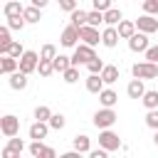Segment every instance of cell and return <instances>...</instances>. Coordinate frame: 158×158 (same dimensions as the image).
I'll use <instances>...</instances> for the list:
<instances>
[{
  "label": "cell",
  "instance_id": "obj_26",
  "mask_svg": "<svg viewBox=\"0 0 158 158\" xmlns=\"http://www.w3.org/2000/svg\"><path fill=\"white\" fill-rule=\"evenodd\" d=\"M141 104L146 106V111L148 109H158V91L156 89H146V94L141 96Z\"/></svg>",
  "mask_w": 158,
  "mask_h": 158
},
{
  "label": "cell",
  "instance_id": "obj_37",
  "mask_svg": "<svg viewBox=\"0 0 158 158\" xmlns=\"http://www.w3.org/2000/svg\"><path fill=\"white\" fill-rule=\"evenodd\" d=\"M86 69H89V74H101V69H104V59H101V57H94V59L86 64Z\"/></svg>",
  "mask_w": 158,
  "mask_h": 158
},
{
  "label": "cell",
  "instance_id": "obj_44",
  "mask_svg": "<svg viewBox=\"0 0 158 158\" xmlns=\"http://www.w3.org/2000/svg\"><path fill=\"white\" fill-rule=\"evenodd\" d=\"M32 5H37V7H47L49 5V0H30Z\"/></svg>",
  "mask_w": 158,
  "mask_h": 158
},
{
  "label": "cell",
  "instance_id": "obj_23",
  "mask_svg": "<svg viewBox=\"0 0 158 158\" xmlns=\"http://www.w3.org/2000/svg\"><path fill=\"white\" fill-rule=\"evenodd\" d=\"M116 30H118V35H121V40H128L138 27H136V22L133 20H121L118 25H116Z\"/></svg>",
  "mask_w": 158,
  "mask_h": 158
},
{
  "label": "cell",
  "instance_id": "obj_2",
  "mask_svg": "<svg viewBox=\"0 0 158 158\" xmlns=\"http://www.w3.org/2000/svg\"><path fill=\"white\" fill-rule=\"evenodd\" d=\"M131 74L138 77V79H156V77H158V64H156V62H148V59L136 62V64L131 67Z\"/></svg>",
  "mask_w": 158,
  "mask_h": 158
},
{
  "label": "cell",
  "instance_id": "obj_8",
  "mask_svg": "<svg viewBox=\"0 0 158 158\" xmlns=\"http://www.w3.org/2000/svg\"><path fill=\"white\" fill-rule=\"evenodd\" d=\"M79 40H81V35H79V27L69 22V25L62 30V37H59L62 47H77V42H79Z\"/></svg>",
  "mask_w": 158,
  "mask_h": 158
},
{
  "label": "cell",
  "instance_id": "obj_42",
  "mask_svg": "<svg viewBox=\"0 0 158 158\" xmlns=\"http://www.w3.org/2000/svg\"><path fill=\"white\" fill-rule=\"evenodd\" d=\"M57 5H59V10H64V12L77 10V0H57Z\"/></svg>",
  "mask_w": 158,
  "mask_h": 158
},
{
  "label": "cell",
  "instance_id": "obj_40",
  "mask_svg": "<svg viewBox=\"0 0 158 158\" xmlns=\"http://www.w3.org/2000/svg\"><path fill=\"white\" fill-rule=\"evenodd\" d=\"M143 59H148V62H156V64H158V44L148 47V49L143 52Z\"/></svg>",
  "mask_w": 158,
  "mask_h": 158
},
{
  "label": "cell",
  "instance_id": "obj_27",
  "mask_svg": "<svg viewBox=\"0 0 158 158\" xmlns=\"http://www.w3.org/2000/svg\"><path fill=\"white\" fill-rule=\"evenodd\" d=\"M69 20H72V25L81 27V25H86L89 12H86V10H81V7H77V10H72V12H69Z\"/></svg>",
  "mask_w": 158,
  "mask_h": 158
},
{
  "label": "cell",
  "instance_id": "obj_15",
  "mask_svg": "<svg viewBox=\"0 0 158 158\" xmlns=\"http://www.w3.org/2000/svg\"><path fill=\"white\" fill-rule=\"evenodd\" d=\"M118 40H121L118 30H116L114 25H106V27H104V32H101V44H104V47H109V49H114V47L118 44Z\"/></svg>",
  "mask_w": 158,
  "mask_h": 158
},
{
  "label": "cell",
  "instance_id": "obj_4",
  "mask_svg": "<svg viewBox=\"0 0 158 158\" xmlns=\"http://www.w3.org/2000/svg\"><path fill=\"white\" fill-rule=\"evenodd\" d=\"M99 146H101V148H106L109 153H114V151L123 148V146H121L118 133H114L111 128H101V131H99Z\"/></svg>",
  "mask_w": 158,
  "mask_h": 158
},
{
  "label": "cell",
  "instance_id": "obj_18",
  "mask_svg": "<svg viewBox=\"0 0 158 158\" xmlns=\"http://www.w3.org/2000/svg\"><path fill=\"white\" fill-rule=\"evenodd\" d=\"M99 101H101V106H116V101H118V94L111 89V86H104L101 91H99Z\"/></svg>",
  "mask_w": 158,
  "mask_h": 158
},
{
  "label": "cell",
  "instance_id": "obj_25",
  "mask_svg": "<svg viewBox=\"0 0 158 158\" xmlns=\"http://www.w3.org/2000/svg\"><path fill=\"white\" fill-rule=\"evenodd\" d=\"M121 20H123V12H121L118 7H109V10L104 12V25H114V27H116Z\"/></svg>",
  "mask_w": 158,
  "mask_h": 158
},
{
  "label": "cell",
  "instance_id": "obj_21",
  "mask_svg": "<svg viewBox=\"0 0 158 158\" xmlns=\"http://www.w3.org/2000/svg\"><path fill=\"white\" fill-rule=\"evenodd\" d=\"M22 15H25L27 25H37V22L42 20V7H37V5H32V2H30V5L25 7V12H22Z\"/></svg>",
  "mask_w": 158,
  "mask_h": 158
},
{
  "label": "cell",
  "instance_id": "obj_33",
  "mask_svg": "<svg viewBox=\"0 0 158 158\" xmlns=\"http://www.w3.org/2000/svg\"><path fill=\"white\" fill-rule=\"evenodd\" d=\"M49 126H52V131H62V128L67 126V116H64V114H52Z\"/></svg>",
  "mask_w": 158,
  "mask_h": 158
},
{
  "label": "cell",
  "instance_id": "obj_7",
  "mask_svg": "<svg viewBox=\"0 0 158 158\" xmlns=\"http://www.w3.org/2000/svg\"><path fill=\"white\" fill-rule=\"evenodd\" d=\"M148 47H151V42H148V35H146V32L136 30V32L128 37V49H131V52H138V54H143Z\"/></svg>",
  "mask_w": 158,
  "mask_h": 158
},
{
  "label": "cell",
  "instance_id": "obj_43",
  "mask_svg": "<svg viewBox=\"0 0 158 158\" xmlns=\"http://www.w3.org/2000/svg\"><path fill=\"white\" fill-rule=\"evenodd\" d=\"M91 2H94V7H96V10H101V12H106L109 7H114V5H111V0H91Z\"/></svg>",
  "mask_w": 158,
  "mask_h": 158
},
{
  "label": "cell",
  "instance_id": "obj_22",
  "mask_svg": "<svg viewBox=\"0 0 158 158\" xmlns=\"http://www.w3.org/2000/svg\"><path fill=\"white\" fill-rule=\"evenodd\" d=\"M104 86H106V81L101 79V74H89V77H86V91H91V94H99Z\"/></svg>",
  "mask_w": 158,
  "mask_h": 158
},
{
  "label": "cell",
  "instance_id": "obj_31",
  "mask_svg": "<svg viewBox=\"0 0 158 158\" xmlns=\"http://www.w3.org/2000/svg\"><path fill=\"white\" fill-rule=\"evenodd\" d=\"M62 79H64L67 84H77V81H79V67L72 64L69 69H64V72H62Z\"/></svg>",
  "mask_w": 158,
  "mask_h": 158
},
{
  "label": "cell",
  "instance_id": "obj_34",
  "mask_svg": "<svg viewBox=\"0 0 158 158\" xmlns=\"http://www.w3.org/2000/svg\"><path fill=\"white\" fill-rule=\"evenodd\" d=\"M35 118H37V121H49V118H52V109L44 106V104H40V106L35 109Z\"/></svg>",
  "mask_w": 158,
  "mask_h": 158
},
{
  "label": "cell",
  "instance_id": "obj_45",
  "mask_svg": "<svg viewBox=\"0 0 158 158\" xmlns=\"http://www.w3.org/2000/svg\"><path fill=\"white\" fill-rule=\"evenodd\" d=\"M153 143L158 146V128H156V133H153Z\"/></svg>",
  "mask_w": 158,
  "mask_h": 158
},
{
  "label": "cell",
  "instance_id": "obj_12",
  "mask_svg": "<svg viewBox=\"0 0 158 158\" xmlns=\"http://www.w3.org/2000/svg\"><path fill=\"white\" fill-rule=\"evenodd\" d=\"M27 151H30V156H32V158H54V156H57V153H54V148L44 146L42 141H32V143L27 146Z\"/></svg>",
  "mask_w": 158,
  "mask_h": 158
},
{
  "label": "cell",
  "instance_id": "obj_14",
  "mask_svg": "<svg viewBox=\"0 0 158 158\" xmlns=\"http://www.w3.org/2000/svg\"><path fill=\"white\" fill-rule=\"evenodd\" d=\"M27 77H30V74H25L22 69H17V72L7 74V84H10V89H15V91L27 89V84H30V79H27Z\"/></svg>",
  "mask_w": 158,
  "mask_h": 158
},
{
  "label": "cell",
  "instance_id": "obj_1",
  "mask_svg": "<svg viewBox=\"0 0 158 158\" xmlns=\"http://www.w3.org/2000/svg\"><path fill=\"white\" fill-rule=\"evenodd\" d=\"M116 111L111 109V106H104V109H99V111H94V116H91V123L101 131V128H111L114 123H116Z\"/></svg>",
  "mask_w": 158,
  "mask_h": 158
},
{
  "label": "cell",
  "instance_id": "obj_17",
  "mask_svg": "<svg viewBox=\"0 0 158 158\" xmlns=\"http://www.w3.org/2000/svg\"><path fill=\"white\" fill-rule=\"evenodd\" d=\"M146 79H138V77H133L131 81H128V86H126V94L131 96V99H141L143 94H146V84H143Z\"/></svg>",
  "mask_w": 158,
  "mask_h": 158
},
{
  "label": "cell",
  "instance_id": "obj_20",
  "mask_svg": "<svg viewBox=\"0 0 158 158\" xmlns=\"http://www.w3.org/2000/svg\"><path fill=\"white\" fill-rule=\"evenodd\" d=\"M22 12H25V5L20 0H7L2 5V15L5 17H15V15H22Z\"/></svg>",
  "mask_w": 158,
  "mask_h": 158
},
{
  "label": "cell",
  "instance_id": "obj_38",
  "mask_svg": "<svg viewBox=\"0 0 158 158\" xmlns=\"http://www.w3.org/2000/svg\"><path fill=\"white\" fill-rule=\"evenodd\" d=\"M146 126L148 128H158V109H148V114H146Z\"/></svg>",
  "mask_w": 158,
  "mask_h": 158
},
{
  "label": "cell",
  "instance_id": "obj_3",
  "mask_svg": "<svg viewBox=\"0 0 158 158\" xmlns=\"http://www.w3.org/2000/svg\"><path fill=\"white\" fill-rule=\"evenodd\" d=\"M94 57H96L94 47H91V44H86V42H81V44H77V47H74V54H72V64L81 67V64H89Z\"/></svg>",
  "mask_w": 158,
  "mask_h": 158
},
{
  "label": "cell",
  "instance_id": "obj_11",
  "mask_svg": "<svg viewBox=\"0 0 158 158\" xmlns=\"http://www.w3.org/2000/svg\"><path fill=\"white\" fill-rule=\"evenodd\" d=\"M79 35H81V42H86V44H91V47H96V44L101 42L99 27H94V25H89V22L79 27Z\"/></svg>",
  "mask_w": 158,
  "mask_h": 158
},
{
  "label": "cell",
  "instance_id": "obj_28",
  "mask_svg": "<svg viewBox=\"0 0 158 158\" xmlns=\"http://www.w3.org/2000/svg\"><path fill=\"white\" fill-rule=\"evenodd\" d=\"M10 27H7V22L0 27V54H5L7 52V47H10V42H12V37H10Z\"/></svg>",
  "mask_w": 158,
  "mask_h": 158
},
{
  "label": "cell",
  "instance_id": "obj_16",
  "mask_svg": "<svg viewBox=\"0 0 158 158\" xmlns=\"http://www.w3.org/2000/svg\"><path fill=\"white\" fill-rule=\"evenodd\" d=\"M20 69V59L17 57H12V54H0V74H12V72H17Z\"/></svg>",
  "mask_w": 158,
  "mask_h": 158
},
{
  "label": "cell",
  "instance_id": "obj_6",
  "mask_svg": "<svg viewBox=\"0 0 158 158\" xmlns=\"http://www.w3.org/2000/svg\"><path fill=\"white\" fill-rule=\"evenodd\" d=\"M40 52H35V49H25V54L20 57V69L25 72V74H32V72H37V67H40Z\"/></svg>",
  "mask_w": 158,
  "mask_h": 158
},
{
  "label": "cell",
  "instance_id": "obj_41",
  "mask_svg": "<svg viewBox=\"0 0 158 158\" xmlns=\"http://www.w3.org/2000/svg\"><path fill=\"white\" fill-rule=\"evenodd\" d=\"M143 12L158 15V0H143Z\"/></svg>",
  "mask_w": 158,
  "mask_h": 158
},
{
  "label": "cell",
  "instance_id": "obj_9",
  "mask_svg": "<svg viewBox=\"0 0 158 158\" xmlns=\"http://www.w3.org/2000/svg\"><path fill=\"white\" fill-rule=\"evenodd\" d=\"M49 131H52L49 121H37V118H35V123H30V128H27V136H30L32 141H42V138H47Z\"/></svg>",
  "mask_w": 158,
  "mask_h": 158
},
{
  "label": "cell",
  "instance_id": "obj_35",
  "mask_svg": "<svg viewBox=\"0 0 158 158\" xmlns=\"http://www.w3.org/2000/svg\"><path fill=\"white\" fill-rule=\"evenodd\" d=\"M57 54H59V52H57V47H54V44H49V42H47V44H42V49H40V57H42V59H54Z\"/></svg>",
  "mask_w": 158,
  "mask_h": 158
},
{
  "label": "cell",
  "instance_id": "obj_5",
  "mask_svg": "<svg viewBox=\"0 0 158 158\" xmlns=\"http://www.w3.org/2000/svg\"><path fill=\"white\" fill-rule=\"evenodd\" d=\"M0 133H2L5 138L17 136V133H20V118H17L15 114H5V116L0 118Z\"/></svg>",
  "mask_w": 158,
  "mask_h": 158
},
{
  "label": "cell",
  "instance_id": "obj_36",
  "mask_svg": "<svg viewBox=\"0 0 158 158\" xmlns=\"http://www.w3.org/2000/svg\"><path fill=\"white\" fill-rule=\"evenodd\" d=\"M86 22H89V25H94V27H99V25H104V12L94 7V10L89 12V20H86Z\"/></svg>",
  "mask_w": 158,
  "mask_h": 158
},
{
  "label": "cell",
  "instance_id": "obj_32",
  "mask_svg": "<svg viewBox=\"0 0 158 158\" xmlns=\"http://www.w3.org/2000/svg\"><path fill=\"white\" fill-rule=\"evenodd\" d=\"M37 74H40V77H52V74H54V64H52V59H40Z\"/></svg>",
  "mask_w": 158,
  "mask_h": 158
},
{
  "label": "cell",
  "instance_id": "obj_19",
  "mask_svg": "<svg viewBox=\"0 0 158 158\" xmlns=\"http://www.w3.org/2000/svg\"><path fill=\"white\" fill-rule=\"evenodd\" d=\"M101 79L106 81V86L116 84V81H118V67H116V64H104V69H101Z\"/></svg>",
  "mask_w": 158,
  "mask_h": 158
},
{
  "label": "cell",
  "instance_id": "obj_29",
  "mask_svg": "<svg viewBox=\"0 0 158 158\" xmlns=\"http://www.w3.org/2000/svg\"><path fill=\"white\" fill-rule=\"evenodd\" d=\"M52 64H54V72H64V69H69L72 67V57H67V54H57L54 59H52Z\"/></svg>",
  "mask_w": 158,
  "mask_h": 158
},
{
  "label": "cell",
  "instance_id": "obj_30",
  "mask_svg": "<svg viewBox=\"0 0 158 158\" xmlns=\"http://www.w3.org/2000/svg\"><path fill=\"white\" fill-rule=\"evenodd\" d=\"M7 20V27L12 30V32H20L25 25H27V20H25V15H15V17H5Z\"/></svg>",
  "mask_w": 158,
  "mask_h": 158
},
{
  "label": "cell",
  "instance_id": "obj_39",
  "mask_svg": "<svg viewBox=\"0 0 158 158\" xmlns=\"http://www.w3.org/2000/svg\"><path fill=\"white\" fill-rule=\"evenodd\" d=\"M5 54H12V57H17V59H20V57H22V54H25V47H22V44H20V42H15V40H12V42H10V47H7V52H5Z\"/></svg>",
  "mask_w": 158,
  "mask_h": 158
},
{
  "label": "cell",
  "instance_id": "obj_10",
  "mask_svg": "<svg viewBox=\"0 0 158 158\" xmlns=\"http://www.w3.org/2000/svg\"><path fill=\"white\" fill-rule=\"evenodd\" d=\"M25 148H27L25 141L17 138V136H12V138H7V146L2 148V158H20V153H22Z\"/></svg>",
  "mask_w": 158,
  "mask_h": 158
},
{
  "label": "cell",
  "instance_id": "obj_24",
  "mask_svg": "<svg viewBox=\"0 0 158 158\" xmlns=\"http://www.w3.org/2000/svg\"><path fill=\"white\" fill-rule=\"evenodd\" d=\"M72 143H74V148H77L79 153H89V151H91V138H89L86 133H77Z\"/></svg>",
  "mask_w": 158,
  "mask_h": 158
},
{
  "label": "cell",
  "instance_id": "obj_13",
  "mask_svg": "<svg viewBox=\"0 0 158 158\" xmlns=\"http://www.w3.org/2000/svg\"><path fill=\"white\" fill-rule=\"evenodd\" d=\"M136 27H138L141 32H146V35H153V32H158V20H156V15L143 12V15L136 20Z\"/></svg>",
  "mask_w": 158,
  "mask_h": 158
}]
</instances>
